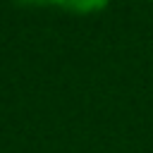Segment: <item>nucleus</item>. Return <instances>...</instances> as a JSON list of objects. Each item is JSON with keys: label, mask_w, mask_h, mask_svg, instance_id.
Returning a JSON list of instances; mask_svg holds the SVG:
<instances>
[{"label": "nucleus", "mask_w": 153, "mask_h": 153, "mask_svg": "<svg viewBox=\"0 0 153 153\" xmlns=\"http://www.w3.org/2000/svg\"><path fill=\"white\" fill-rule=\"evenodd\" d=\"M48 2L67 12H74V14H91V12L105 10L110 0H48Z\"/></svg>", "instance_id": "1"}]
</instances>
